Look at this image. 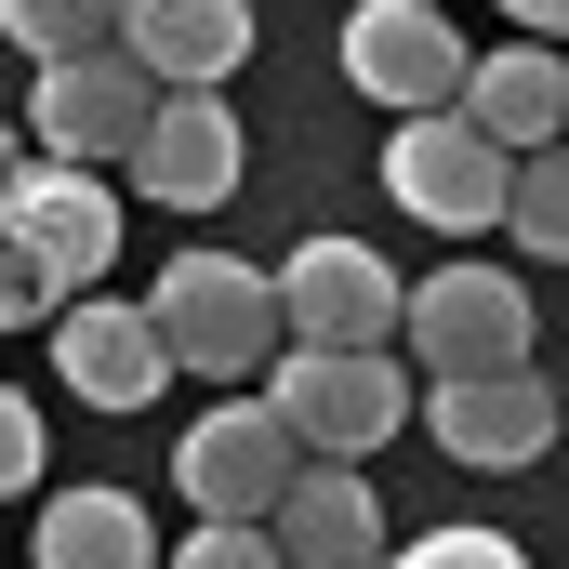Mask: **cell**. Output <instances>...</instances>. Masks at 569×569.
<instances>
[{"mask_svg":"<svg viewBox=\"0 0 569 569\" xmlns=\"http://www.w3.org/2000/svg\"><path fill=\"white\" fill-rule=\"evenodd\" d=\"M146 305H159V331H172V358L199 385H266V358L291 345L279 266H239V252H172L146 279Z\"/></svg>","mask_w":569,"mask_h":569,"instance_id":"6da1fadb","label":"cell"},{"mask_svg":"<svg viewBox=\"0 0 569 569\" xmlns=\"http://www.w3.org/2000/svg\"><path fill=\"white\" fill-rule=\"evenodd\" d=\"M266 398H279L291 437L331 450V463H371L385 437L425 411V385H411L398 345H279V358H266Z\"/></svg>","mask_w":569,"mask_h":569,"instance_id":"7a4b0ae2","label":"cell"},{"mask_svg":"<svg viewBox=\"0 0 569 569\" xmlns=\"http://www.w3.org/2000/svg\"><path fill=\"white\" fill-rule=\"evenodd\" d=\"M0 239L40 266V291L53 305H80V291L120 266V186H107V159H27L13 186H0Z\"/></svg>","mask_w":569,"mask_h":569,"instance_id":"3957f363","label":"cell"},{"mask_svg":"<svg viewBox=\"0 0 569 569\" xmlns=\"http://www.w3.org/2000/svg\"><path fill=\"white\" fill-rule=\"evenodd\" d=\"M385 199H398L411 226H437V239L503 226V199H517V146L490 133L477 107H425V120L385 133Z\"/></svg>","mask_w":569,"mask_h":569,"instance_id":"277c9868","label":"cell"},{"mask_svg":"<svg viewBox=\"0 0 569 569\" xmlns=\"http://www.w3.org/2000/svg\"><path fill=\"white\" fill-rule=\"evenodd\" d=\"M305 463H318V450L291 437L279 398H226V411H199V425L172 437V490H186L199 517H279Z\"/></svg>","mask_w":569,"mask_h":569,"instance_id":"5b68a950","label":"cell"},{"mask_svg":"<svg viewBox=\"0 0 569 569\" xmlns=\"http://www.w3.org/2000/svg\"><path fill=\"white\" fill-rule=\"evenodd\" d=\"M159 67H146L133 40H107V53H67V67H40V93H27V120H40V146L53 159H120L133 172L146 120H159Z\"/></svg>","mask_w":569,"mask_h":569,"instance_id":"8992f818","label":"cell"},{"mask_svg":"<svg viewBox=\"0 0 569 569\" xmlns=\"http://www.w3.org/2000/svg\"><path fill=\"white\" fill-rule=\"evenodd\" d=\"M345 80H358L371 107L425 120V107H463L477 53L450 40V0H358V13H345Z\"/></svg>","mask_w":569,"mask_h":569,"instance_id":"52a82bcc","label":"cell"},{"mask_svg":"<svg viewBox=\"0 0 569 569\" xmlns=\"http://www.w3.org/2000/svg\"><path fill=\"white\" fill-rule=\"evenodd\" d=\"M279 305H291V345H398L411 331V279L371 239H305L279 266Z\"/></svg>","mask_w":569,"mask_h":569,"instance_id":"ba28073f","label":"cell"},{"mask_svg":"<svg viewBox=\"0 0 569 569\" xmlns=\"http://www.w3.org/2000/svg\"><path fill=\"white\" fill-rule=\"evenodd\" d=\"M557 398L530 358H503V371H437L425 385V425L450 463H477V477H503V463H543V437H557Z\"/></svg>","mask_w":569,"mask_h":569,"instance_id":"9c48e42d","label":"cell"},{"mask_svg":"<svg viewBox=\"0 0 569 569\" xmlns=\"http://www.w3.org/2000/svg\"><path fill=\"white\" fill-rule=\"evenodd\" d=\"M411 371H503V358H530V291L503 279V266H437L411 279Z\"/></svg>","mask_w":569,"mask_h":569,"instance_id":"30bf717a","label":"cell"},{"mask_svg":"<svg viewBox=\"0 0 569 569\" xmlns=\"http://www.w3.org/2000/svg\"><path fill=\"white\" fill-rule=\"evenodd\" d=\"M53 371H67V398H93V411H146L186 358H172L159 305H107V291H80V305H53Z\"/></svg>","mask_w":569,"mask_h":569,"instance_id":"8fae6325","label":"cell"},{"mask_svg":"<svg viewBox=\"0 0 569 569\" xmlns=\"http://www.w3.org/2000/svg\"><path fill=\"white\" fill-rule=\"evenodd\" d=\"M239 172H252V146H239L226 93H159V120L133 146V186L159 212H212V199H239Z\"/></svg>","mask_w":569,"mask_h":569,"instance_id":"7c38bea8","label":"cell"},{"mask_svg":"<svg viewBox=\"0 0 569 569\" xmlns=\"http://www.w3.org/2000/svg\"><path fill=\"white\" fill-rule=\"evenodd\" d=\"M120 40L172 93H226L252 67V0H120Z\"/></svg>","mask_w":569,"mask_h":569,"instance_id":"4fadbf2b","label":"cell"},{"mask_svg":"<svg viewBox=\"0 0 569 569\" xmlns=\"http://www.w3.org/2000/svg\"><path fill=\"white\" fill-rule=\"evenodd\" d=\"M279 543H291V569H385V557H398V543H385V503H371V477H358V463H331V450L291 477Z\"/></svg>","mask_w":569,"mask_h":569,"instance_id":"5bb4252c","label":"cell"},{"mask_svg":"<svg viewBox=\"0 0 569 569\" xmlns=\"http://www.w3.org/2000/svg\"><path fill=\"white\" fill-rule=\"evenodd\" d=\"M463 107H477L490 133L517 146V159H530V146H557V133H569V53L517 27L503 53H477V80H463Z\"/></svg>","mask_w":569,"mask_h":569,"instance_id":"9a60e30c","label":"cell"},{"mask_svg":"<svg viewBox=\"0 0 569 569\" xmlns=\"http://www.w3.org/2000/svg\"><path fill=\"white\" fill-rule=\"evenodd\" d=\"M27 557H40V569H172L133 490H53L40 530H27Z\"/></svg>","mask_w":569,"mask_h":569,"instance_id":"2e32d148","label":"cell"},{"mask_svg":"<svg viewBox=\"0 0 569 569\" xmlns=\"http://www.w3.org/2000/svg\"><path fill=\"white\" fill-rule=\"evenodd\" d=\"M0 40L27 67H67V53H107L120 40V0H0Z\"/></svg>","mask_w":569,"mask_h":569,"instance_id":"e0dca14e","label":"cell"},{"mask_svg":"<svg viewBox=\"0 0 569 569\" xmlns=\"http://www.w3.org/2000/svg\"><path fill=\"white\" fill-rule=\"evenodd\" d=\"M503 226H517V252H543V266H569V133L517 159V199H503Z\"/></svg>","mask_w":569,"mask_h":569,"instance_id":"ac0fdd59","label":"cell"},{"mask_svg":"<svg viewBox=\"0 0 569 569\" xmlns=\"http://www.w3.org/2000/svg\"><path fill=\"white\" fill-rule=\"evenodd\" d=\"M172 569H291V543H279V517H199L172 543Z\"/></svg>","mask_w":569,"mask_h":569,"instance_id":"d6986e66","label":"cell"},{"mask_svg":"<svg viewBox=\"0 0 569 569\" xmlns=\"http://www.w3.org/2000/svg\"><path fill=\"white\" fill-rule=\"evenodd\" d=\"M385 569H530L503 530H477V517H450V530H425V543H398Z\"/></svg>","mask_w":569,"mask_h":569,"instance_id":"ffe728a7","label":"cell"},{"mask_svg":"<svg viewBox=\"0 0 569 569\" xmlns=\"http://www.w3.org/2000/svg\"><path fill=\"white\" fill-rule=\"evenodd\" d=\"M13 490H40V411L0 385V503H13Z\"/></svg>","mask_w":569,"mask_h":569,"instance_id":"44dd1931","label":"cell"},{"mask_svg":"<svg viewBox=\"0 0 569 569\" xmlns=\"http://www.w3.org/2000/svg\"><path fill=\"white\" fill-rule=\"evenodd\" d=\"M40 305H53V291H40V266L0 239V331H13V318H40Z\"/></svg>","mask_w":569,"mask_h":569,"instance_id":"7402d4cb","label":"cell"},{"mask_svg":"<svg viewBox=\"0 0 569 569\" xmlns=\"http://www.w3.org/2000/svg\"><path fill=\"white\" fill-rule=\"evenodd\" d=\"M503 13H517L530 40H569V0H503Z\"/></svg>","mask_w":569,"mask_h":569,"instance_id":"603a6c76","label":"cell"},{"mask_svg":"<svg viewBox=\"0 0 569 569\" xmlns=\"http://www.w3.org/2000/svg\"><path fill=\"white\" fill-rule=\"evenodd\" d=\"M13 172H27V159H13V133H0V186H13Z\"/></svg>","mask_w":569,"mask_h":569,"instance_id":"cb8c5ba5","label":"cell"},{"mask_svg":"<svg viewBox=\"0 0 569 569\" xmlns=\"http://www.w3.org/2000/svg\"><path fill=\"white\" fill-rule=\"evenodd\" d=\"M557 385H569V371H557Z\"/></svg>","mask_w":569,"mask_h":569,"instance_id":"d4e9b609","label":"cell"}]
</instances>
